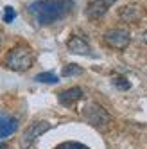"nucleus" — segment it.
Segmentation results:
<instances>
[{"instance_id": "nucleus-1", "label": "nucleus", "mask_w": 147, "mask_h": 149, "mask_svg": "<svg viewBox=\"0 0 147 149\" xmlns=\"http://www.w3.org/2000/svg\"><path fill=\"white\" fill-rule=\"evenodd\" d=\"M74 7L72 0H38L29 6V15L38 25H50L63 20Z\"/></svg>"}, {"instance_id": "nucleus-2", "label": "nucleus", "mask_w": 147, "mask_h": 149, "mask_svg": "<svg viewBox=\"0 0 147 149\" xmlns=\"http://www.w3.org/2000/svg\"><path fill=\"white\" fill-rule=\"evenodd\" d=\"M33 63H34V54L31 50V47L25 43L13 47L4 59V65L13 72H25L33 67Z\"/></svg>"}, {"instance_id": "nucleus-3", "label": "nucleus", "mask_w": 147, "mask_h": 149, "mask_svg": "<svg viewBox=\"0 0 147 149\" xmlns=\"http://www.w3.org/2000/svg\"><path fill=\"white\" fill-rule=\"evenodd\" d=\"M83 117L86 119V122H90L92 126H95V127H99V130H104L110 122H111V117H110V113L102 108V106H99V104H95V102H90V104H86L85 108H83Z\"/></svg>"}, {"instance_id": "nucleus-4", "label": "nucleus", "mask_w": 147, "mask_h": 149, "mask_svg": "<svg viewBox=\"0 0 147 149\" xmlns=\"http://www.w3.org/2000/svg\"><path fill=\"white\" fill-rule=\"evenodd\" d=\"M50 127H52V124L47 122V120H36V122H33L31 126L25 127V131H24L22 138H20V146H22L24 149L31 147V146H33L41 135L47 133Z\"/></svg>"}, {"instance_id": "nucleus-5", "label": "nucleus", "mask_w": 147, "mask_h": 149, "mask_svg": "<svg viewBox=\"0 0 147 149\" xmlns=\"http://www.w3.org/2000/svg\"><path fill=\"white\" fill-rule=\"evenodd\" d=\"M104 41H106L108 47L115 50H124L131 41V34L126 29H111L104 34Z\"/></svg>"}, {"instance_id": "nucleus-6", "label": "nucleus", "mask_w": 147, "mask_h": 149, "mask_svg": "<svg viewBox=\"0 0 147 149\" xmlns=\"http://www.w3.org/2000/svg\"><path fill=\"white\" fill-rule=\"evenodd\" d=\"M117 2V0H92L86 6V16L92 20H97L108 13V9Z\"/></svg>"}, {"instance_id": "nucleus-7", "label": "nucleus", "mask_w": 147, "mask_h": 149, "mask_svg": "<svg viewBox=\"0 0 147 149\" xmlns=\"http://www.w3.org/2000/svg\"><path fill=\"white\" fill-rule=\"evenodd\" d=\"M83 97H85V92H83V88H79V86H72L68 90H63V92L58 93V101L63 106H74Z\"/></svg>"}, {"instance_id": "nucleus-8", "label": "nucleus", "mask_w": 147, "mask_h": 149, "mask_svg": "<svg viewBox=\"0 0 147 149\" xmlns=\"http://www.w3.org/2000/svg\"><path fill=\"white\" fill-rule=\"evenodd\" d=\"M67 49L72 52V54L92 56V47H90V43H88L85 38H81V36H72L68 40V43H67Z\"/></svg>"}, {"instance_id": "nucleus-9", "label": "nucleus", "mask_w": 147, "mask_h": 149, "mask_svg": "<svg viewBox=\"0 0 147 149\" xmlns=\"http://www.w3.org/2000/svg\"><path fill=\"white\" fill-rule=\"evenodd\" d=\"M18 130V120L7 113H0V138L13 135Z\"/></svg>"}, {"instance_id": "nucleus-10", "label": "nucleus", "mask_w": 147, "mask_h": 149, "mask_svg": "<svg viewBox=\"0 0 147 149\" xmlns=\"http://www.w3.org/2000/svg\"><path fill=\"white\" fill-rule=\"evenodd\" d=\"M120 16L126 22H136V20L142 16V11H140L138 6H129V7H126L124 11H120Z\"/></svg>"}, {"instance_id": "nucleus-11", "label": "nucleus", "mask_w": 147, "mask_h": 149, "mask_svg": "<svg viewBox=\"0 0 147 149\" xmlns=\"http://www.w3.org/2000/svg\"><path fill=\"white\" fill-rule=\"evenodd\" d=\"M34 79H36L38 83H49V84H56V83L59 81V77L56 76L54 72H41V74H38Z\"/></svg>"}, {"instance_id": "nucleus-12", "label": "nucleus", "mask_w": 147, "mask_h": 149, "mask_svg": "<svg viewBox=\"0 0 147 149\" xmlns=\"http://www.w3.org/2000/svg\"><path fill=\"white\" fill-rule=\"evenodd\" d=\"M81 74H83V68L79 65H76V63H70V65H67L63 68L61 76L63 77H72V76H81Z\"/></svg>"}, {"instance_id": "nucleus-13", "label": "nucleus", "mask_w": 147, "mask_h": 149, "mask_svg": "<svg viewBox=\"0 0 147 149\" xmlns=\"http://www.w3.org/2000/svg\"><path fill=\"white\" fill-rule=\"evenodd\" d=\"M56 149H90V147L83 146V144H79V142H63V144H59Z\"/></svg>"}, {"instance_id": "nucleus-14", "label": "nucleus", "mask_w": 147, "mask_h": 149, "mask_svg": "<svg viewBox=\"0 0 147 149\" xmlns=\"http://www.w3.org/2000/svg\"><path fill=\"white\" fill-rule=\"evenodd\" d=\"M15 16H16V11H15L11 6H7V7L4 9V22H6V24H11L13 20H15Z\"/></svg>"}, {"instance_id": "nucleus-15", "label": "nucleus", "mask_w": 147, "mask_h": 149, "mask_svg": "<svg viewBox=\"0 0 147 149\" xmlns=\"http://www.w3.org/2000/svg\"><path fill=\"white\" fill-rule=\"evenodd\" d=\"M113 84H115L119 90H128V88L131 86L129 81L126 79V77H115V79H113Z\"/></svg>"}, {"instance_id": "nucleus-16", "label": "nucleus", "mask_w": 147, "mask_h": 149, "mask_svg": "<svg viewBox=\"0 0 147 149\" xmlns=\"http://www.w3.org/2000/svg\"><path fill=\"white\" fill-rule=\"evenodd\" d=\"M142 40L145 41V43H147V31H145V33H144V36H142Z\"/></svg>"}, {"instance_id": "nucleus-17", "label": "nucleus", "mask_w": 147, "mask_h": 149, "mask_svg": "<svg viewBox=\"0 0 147 149\" xmlns=\"http://www.w3.org/2000/svg\"><path fill=\"white\" fill-rule=\"evenodd\" d=\"M0 149H6V146H4V144H0Z\"/></svg>"}]
</instances>
